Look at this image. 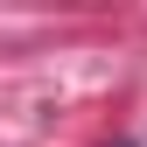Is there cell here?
Wrapping results in <instances>:
<instances>
[{
    "label": "cell",
    "instance_id": "obj_1",
    "mask_svg": "<svg viewBox=\"0 0 147 147\" xmlns=\"http://www.w3.org/2000/svg\"><path fill=\"white\" fill-rule=\"evenodd\" d=\"M112 147H126V140H112Z\"/></svg>",
    "mask_w": 147,
    "mask_h": 147
}]
</instances>
